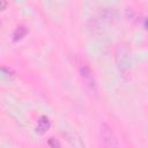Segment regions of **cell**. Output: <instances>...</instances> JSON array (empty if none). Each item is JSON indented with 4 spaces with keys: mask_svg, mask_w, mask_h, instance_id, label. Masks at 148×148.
Returning a JSON list of instances; mask_svg holds the SVG:
<instances>
[{
    "mask_svg": "<svg viewBox=\"0 0 148 148\" xmlns=\"http://www.w3.org/2000/svg\"><path fill=\"white\" fill-rule=\"evenodd\" d=\"M76 67H77V73H79V77L82 83V87L84 88V90L89 96L96 97L98 90H97V82H96L92 69L90 68L88 62L83 59L77 60Z\"/></svg>",
    "mask_w": 148,
    "mask_h": 148,
    "instance_id": "6da1fadb",
    "label": "cell"
},
{
    "mask_svg": "<svg viewBox=\"0 0 148 148\" xmlns=\"http://www.w3.org/2000/svg\"><path fill=\"white\" fill-rule=\"evenodd\" d=\"M51 126L50 119L46 116H40L37 120V131L39 133H45Z\"/></svg>",
    "mask_w": 148,
    "mask_h": 148,
    "instance_id": "277c9868",
    "label": "cell"
},
{
    "mask_svg": "<svg viewBox=\"0 0 148 148\" xmlns=\"http://www.w3.org/2000/svg\"><path fill=\"white\" fill-rule=\"evenodd\" d=\"M27 32H28V30H27V28H25L24 25H18V27H16L15 30H14V32H13V38H14V40H18V39L23 38V37L27 35Z\"/></svg>",
    "mask_w": 148,
    "mask_h": 148,
    "instance_id": "5b68a950",
    "label": "cell"
},
{
    "mask_svg": "<svg viewBox=\"0 0 148 148\" xmlns=\"http://www.w3.org/2000/svg\"><path fill=\"white\" fill-rule=\"evenodd\" d=\"M145 25H146V28H148V17H147L146 21H145Z\"/></svg>",
    "mask_w": 148,
    "mask_h": 148,
    "instance_id": "52a82bcc",
    "label": "cell"
},
{
    "mask_svg": "<svg viewBox=\"0 0 148 148\" xmlns=\"http://www.w3.org/2000/svg\"><path fill=\"white\" fill-rule=\"evenodd\" d=\"M114 61L120 75L128 79L131 75V52L126 44H118L114 50Z\"/></svg>",
    "mask_w": 148,
    "mask_h": 148,
    "instance_id": "7a4b0ae2",
    "label": "cell"
},
{
    "mask_svg": "<svg viewBox=\"0 0 148 148\" xmlns=\"http://www.w3.org/2000/svg\"><path fill=\"white\" fill-rule=\"evenodd\" d=\"M99 136L102 140L103 148H120L119 141L112 130V127L106 124L102 123L99 126Z\"/></svg>",
    "mask_w": 148,
    "mask_h": 148,
    "instance_id": "3957f363",
    "label": "cell"
},
{
    "mask_svg": "<svg viewBox=\"0 0 148 148\" xmlns=\"http://www.w3.org/2000/svg\"><path fill=\"white\" fill-rule=\"evenodd\" d=\"M47 143H49V147L50 148H61L60 142L56 138H50L49 141H47Z\"/></svg>",
    "mask_w": 148,
    "mask_h": 148,
    "instance_id": "8992f818",
    "label": "cell"
}]
</instances>
